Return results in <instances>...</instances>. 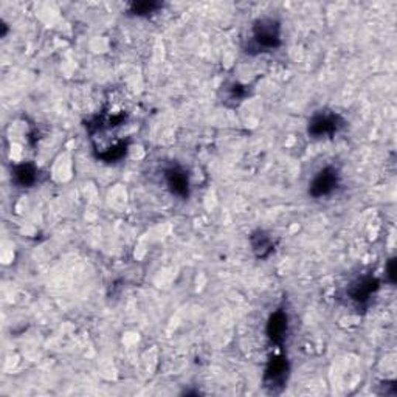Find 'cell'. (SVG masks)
<instances>
[{"instance_id": "obj_8", "label": "cell", "mask_w": 397, "mask_h": 397, "mask_svg": "<svg viewBox=\"0 0 397 397\" xmlns=\"http://www.w3.org/2000/svg\"><path fill=\"white\" fill-rule=\"evenodd\" d=\"M37 168L31 163H22L12 169V180H15L19 187L28 188L33 187L37 182Z\"/></svg>"}, {"instance_id": "obj_5", "label": "cell", "mask_w": 397, "mask_h": 397, "mask_svg": "<svg viewBox=\"0 0 397 397\" xmlns=\"http://www.w3.org/2000/svg\"><path fill=\"white\" fill-rule=\"evenodd\" d=\"M379 287H380V282L377 278L363 276L350 284L348 289V295L353 301L363 304V303L369 301V298H371L377 290H379Z\"/></svg>"}, {"instance_id": "obj_10", "label": "cell", "mask_w": 397, "mask_h": 397, "mask_svg": "<svg viewBox=\"0 0 397 397\" xmlns=\"http://www.w3.org/2000/svg\"><path fill=\"white\" fill-rule=\"evenodd\" d=\"M160 8V3L157 2H134L130 5L129 12L134 16H149Z\"/></svg>"}, {"instance_id": "obj_4", "label": "cell", "mask_w": 397, "mask_h": 397, "mask_svg": "<svg viewBox=\"0 0 397 397\" xmlns=\"http://www.w3.org/2000/svg\"><path fill=\"white\" fill-rule=\"evenodd\" d=\"M289 377V362L286 355H276L269 362L264 373V385L270 393H280Z\"/></svg>"}, {"instance_id": "obj_2", "label": "cell", "mask_w": 397, "mask_h": 397, "mask_svg": "<svg viewBox=\"0 0 397 397\" xmlns=\"http://www.w3.org/2000/svg\"><path fill=\"white\" fill-rule=\"evenodd\" d=\"M345 126V120L332 110H319L310 118L307 132L312 138H326L339 134Z\"/></svg>"}, {"instance_id": "obj_7", "label": "cell", "mask_w": 397, "mask_h": 397, "mask_svg": "<svg viewBox=\"0 0 397 397\" xmlns=\"http://www.w3.org/2000/svg\"><path fill=\"white\" fill-rule=\"evenodd\" d=\"M267 337L276 345H281V343L286 340L287 332H289V316L287 312H284L282 309L276 310L272 314L269 321H267Z\"/></svg>"}, {"instance_id": "obj_11", "label": "cell", "mask_w": 397, "mask_h": 397, "mask_svg": "<svg viewBox=\"0 0 397 397\" xmlns=\"http://www.w3.org/2000/svg\"><path fill=\"white\" fill-rule=\"evenodd\" d=\"M396 272H397V262H396V257H391V260H389L387 264V276H388V281L391 284L396 282Z\"/></svg>"}, {"instance_id": "obj_9", "label": "cell", "mask_w": 397, "mask_h": 397, "mask_svg": "<svg viewBox=\"0 0 397 397\" xmlns=\"http://www.w3.org/2000/svg\"><path fill=\"white\" fill-rule=\"evenodd\" d=\"M250 242H251V248H253L255 255L257 257H267L275 250V244L272 241V237H270L266 231H261V230L256 231V233L251 235Z\"/></svg>"}, {"instance_id": "obj_1", "label": "cell", "mask_w": 397, "mask_h": 397, "mask_svg": "<svg viewBox=\"0 0 397 397\" xmlns=\"http://www.w3.org/2000/svg\"><path fill=\"white\" fill-rule=\"evenodd\" d=\"M281 45V25L273 17L257 19L251 28L248 53H262L276 50Z\"/></svg>"}, {"instance_id": "obj_6", "label": "cell", "mask_w": 397, "mask_h": 397, "mask_svg": "<svg viewBox=\"0 0 397 397\" xmlns=\"http://www.w3.org/2000/svg\"><path fill=\"white\" fill-rule=\"evenodd\" d=\"M164 180H167L168 188L173 194L182 198H187L189 196L188 176L180 167H171L164 169Z\"/></svg>"}, {"instance_id": "obj_3", "label": "cell", "mask_w": 397, "mask_h": 397, "mask_svg": "<svg viewBox=\"0 0 397 397\" xmlns=\"http://www.w3.org/2000/svg\"><path fill=\"white\" fill-rule=\"evenodd\" d=\"M340 185V173L334 167H324L312 178L309 187V194L315 198L330 196Z\"/></svg>"}]
</instances>
